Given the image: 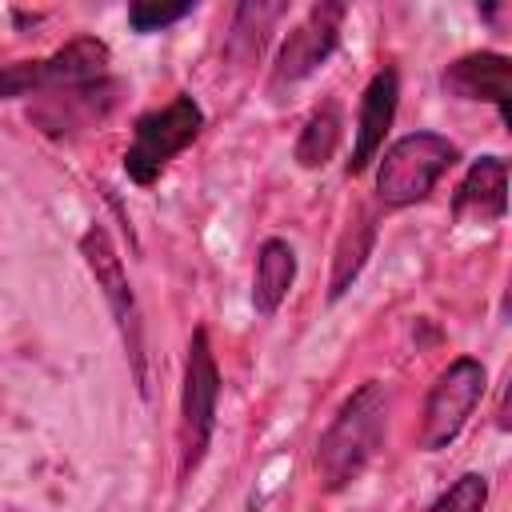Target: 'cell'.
<instances>
[{
	"label": "cell",
	"mask_w": 512,
	"mask_h": 512,
	"mask_svg": "<svg viewBox=\"0 0 512 512\" xmlns=\"http://www.w3.org/2000/svg\"><path fill=\"white\" fill-rule=\"evenodd\" d=\"M388 388L380 380H364L332 416V424L316 440V476L324 492H340L364 476L376 460L384 432H388Z\"/></svg>",
	"instance_id": "cell-1"
},
{
	"label": "cell",
	"mask_w": 512,
	"mask_h": 512,
	"mask_svg": "<svg viewBox=\"0 0 512 512\" xmlns=\"http://www.w3.org/2000/svg\"><path fill=\"white\" fill-rule=\"evenodd\" d=\"M216 408H220V368L216 352L208 344V328H196L184 356V388H180V424H176V448H180V480H188L212 444L216 432Z\"/></svg>",
	"instance_id": "cell-2"
},
{
	"label": "cell",
	"mask_w": 512,
	"mask_h": 512,
	"mask_svg": "<svg viewBox=\"0 0 512 512\" xmlns=\"http://www.w3.org/2000/svg\"><path fill=\"white\" fill-rule=\"evenodd\" d=\"M204 128V108L188 96V92H176L168 104L144 112L132 128V144L124 152V172L132 184H152Z\"/></svg>",
	"instance_id": "cell-3"
},
{
	"label": "cell",
	"mask_w": 512,
	"mask_h": 512,
	"mask_svg": "<svg viewBox=\"0 0 512 512\" xmlns=\"http://www.w3.org/2000/svg\"><path fill=\"white\" fill-rule=\"evenodd\" d=\"M452 164H456V144L448 136L408 132L384 148L376 168V196L384 208H408L424 200Z\"/></svg>",
	"instance_id": "cell-4"
},
{
	"label": "cell",
	"mask_w": 512,
	"mask_h": 512,
	"mask_svg": "<svg viewBox=\"0 0 512 512\" xmlns=\"http://www.w3.org/2000/svg\"><path fill=\"white\" fill-rule=\"evenodd\" d=\"M112 52L96 36H76L64 48H56L44 60H20V64H0V100L16 96H48L56 88H80V84H100L108 80Z\"/></svg>",
	"instance_id": "cell-5"
},
{
	"label": "cell",
	"mask_w": 512,
	"mask_h": 512,
	"mask_svg": "<svg viewBox=\"0 0 512 512\" xmlns=\"http://www.w3.org/2000/svg\"><path fill=\"white\" fill-rule=\"evenodd\" d=\"M80 256L124 336V348H128V360H132V376L136 384L144 388V324H140V304H136V292L128 284V272H124V260L108 236L104 224H92L84 236H80Z\"/></svg>",
	"instance_id": "cell-6"
},
{
	"label": "cell",
	"mask_w": 512,
	"mask_h": 512,
	"mask_svg": "<svg viewBox=\"0 0 512 512\" xmlns=\"http://www.w3.org/2000/svg\"><path fill=\"white\" fill-rule=\"evenodd\" d=\"M484 388H488L484 364L472 360V356H456V360L436 376V384L428 388L424 416H420V448H424V452L448 448V444L464 432V424H468V416L476 412Z\"/></svg>",
	"instance_id": "cell-7"
},
{
	"label": "cell",
	"mask_w": 512,
	"mask_h": 512,
	"mask_svg": "<svg viewBox=\"0 0 512 512\" xmlns=\"http://www.w3.org/2000/svg\"><path fill=\"white\" fill-rule=\"evenodd\" d=\"M344 16L348 8L336 4V0H324V4H312L296 24L292 32L284 36L280 52H276V64H272V88H292L300 80H308L316 68H324V60L336 52L340 44V28H344Z\"/></svg>",
	"instance_id": "cell-8"
},
{
	"label": "cell",
	"mask_w": 512,
	"mask_h": 512,
	"mask_svg": "<svg viewBox=\"0 0 512 512\" xmlns=\"http://www.w3.org/2000/svg\"><path fill=\"white\" fill-rule=\"evenodd\" d=\"M444 92L456 100H488L496 104L500 120L508 124V100H512V60L500 52H468L452 60L440 76Z\"/></svg>",
	"instance_id": "cell-9"
},
{
	"label": "cell",
	"mask_w": 512,
	"mask_h": 512,
	"mask_svg": "<svg viewBox=\"0 0 512 512\" xmlns=\"http://www.w3.org/2000/svg\"><path fill=\"white\" fill-rule=\"evenodd\" d=\"M396 100H400V76L396 68H380L360 96V120H356V144H352L348 172H364L380 156L384 136L396 120Z\"/></svg>",
	"instance_id": "cell-10"
},
{
	"label": "cell",
	"mask_w": 512,
	"mask_h": 512,
	"mask_svg": "<svg viewBox=\"0 0 512 512\" xmlns=\"http://www.w3.org/2000/svg\"><path fill=\"white\" fill-rule=\"evenodd\" d=\"M504 212H508V160L480 156L456 184L452 216H476L484 224V220H504Z\"/></svg>",
	"instance_id": "cell-11"
},
{
	"label": "cell",
	"mask_w": 512,
	"mask_h": 512,
	"mask_svg": "<svg viewBox=\"0 0 512 512\" xmlns=\"http://www.w3.org/2000/svg\"><path fill=\"white\" fill-rule=\"evenodd\" d=\"M296 284V252L288 240L268 236L256 248V272H252V308L260 316H276L284 296Z\"/></svg>",
	"instance_id": "cell-12"
},
{
	"label": "cell",
	"mask_w": 512,
	"mask_h": 512,
	"mask_svg": "<svg viewBox=\"0 0 512 512\" xmlns=\"http://www.w3.org/2000/svg\"><path fill=\"white\" fill-rule=\"evenodd\" d=\"M372 248H376V216L360 208V212L344 224V232H340V240H336L332 276H328V300H340V296L352 288V280L364 272Z\"/></svg>",
	"instance_id": "cell-13"
},
{
	"label": "cell",
	"mask_w": 512,
	"mask_h": 512,
	"mask_svg": "<svg viewBox=\"0 0 512 512\" xmlns=\"http://www.w3.org/2000/svg\"><path fill=\"white\" fill-rule=\"evenodd\" d=\"M340 136H344V112L336 100H328L304 120V128L296 136V164L300 168H324L336 156Z\"/></svg>",
	"instance_id": "cell-14"
},
{
	"label": "cell",
	"mask_w": 512,
	"mask_h": 512,
	"mask_svg": "<svg viewBox=\"0 0 512 512\" xmlns=\"http://www.w3.org/2000/svg\"><path fill=\"white\" fill-rule=\"evenodd\" d=\"M484 504H488V480L480 472H464L456 484H448V492L436 496L428 512H484Z\"/></svg>",
	"instance_id": "cell-15"
},
{
	"label": "cell",
	"mask_w": 512,
	"mask_h": 512,
	"mask_svg": "<svg viewBox=\"0 0 512 512\" xmlns=\"http://www.w3.org/2000/svg\"><path fill=\"white\" fill-rule=\"evenodd\" d=\"M192 12H196V4H128V24L136 32H160Z\"/></svg>",
	"instance_id": "cell-16"
}]
</instances>
